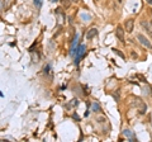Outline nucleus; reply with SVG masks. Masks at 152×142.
I'll return each mask as SVG.
<instances>
[{
    "instance_id": "1",
    "label": "nucleus",
    "mask_w": 152,
    "mask_h": 142,
    "mask_svg": "<svg viewBox=\"0 0 152 142\" xmlns=\"http://www.w3.org/2000/svg\"><path fill=\"white\" fill-rule=\"evenodd\" d=\"M85 53H86V46L85 45H79L77 48H76V52H75V65H79L80 60L84 57Z\"/></svg>"
},
{
    "instance_id": "2",
    "label": "nucleus",
    "mask_w": 152,
    "mask_h": 142,
    "mask_svg": "<svg viewBox=\"0 0 152 142\" xmlns=\"http://www.w3.org/2000/svg\"><path fill=\"white\" fill-rule=\"evenodd\" d=\"M137 40H138V42L142 45V46H145V47H147V48H150V50H152V45H151V42L147 40V37H145L143 34H137Z\"/></svg>"
},
{
    "instance_id": "3",
    "label": "nucleus",
    "mask_w": 152,
    "mask_h": 142,
    "mask_svg": "<svg viewBox=\"0 0 152 142\" xmlns=\"http://www.w3.org/2000/svg\"><path fill=\"white\" fill-rule=\"evenodd\" d=\"M115 36H117V38L121 42H124V29H123L122 27L118 26L115 28Z\"/></svg>"
},
{
    "instance_id": "4",
    "label": "nucleus",
    "mask_w": 152,
    "mask_h": 142,
    "mask_svg": "<svg viewBox=\"0 0 152 142\" xmlns=\"http://www.w3.org/2000/svg\"><path fill=\"white\" fill-rule=\"evenodd\" d=\"M133 27H134V19H127L124 23V28L128 33L133 32Z\"/></svg>"
},
{
    "instance_id": "5",
    "label": "nucleus",
    "mask_w": 152,
    "mask_h": 142,
    "mask_svg": "<svg viewBox=\"0 0 152 142\" xmlns=\"http://www.w3.org/2000/svg\"><path fill=\"white\" fill-rule=\"evenodd\" d=\"M77 42H79V34H76L74 41H72V45H71V50H70V55L71 56H75L76 48H77Z\"/></svg>"
},
{
    "instance_id": "6",
    "label": "nucleus",
    "mask_w": 152,
    "mask_h": 142,
    "mask_svg": "<svg viewBox=\"0 0 152 142\" xmlns=\"http://www.w3.org/2000/svg\"><path fill=\"white\" fill-rule=\"evenodd\" d=\"M96 34H98L96 28H90V29L88 31V33H86V38L88 40H93L94 37H96Z\"/></svg>"
},
{
    "instance_id": "7",
    "label": "nucleus",
    "mask_w": 152,
    "mask_h": 142,
    "mask_svg": "<svg viewBox=\"0 0 152 142\" xmlns=\"http://www.w3.org/2000/svg\"><path fill=\"white\" fill-rule=\"evenodd\" d=\"M123 135H124L127 138H129V141H136V136L131 130H124L123 131Z\"/></svg>"
},
{
    "instance_id": "8",
    "label": "nucleus",
    "mask_w": 152,
    "mask_h": 142,
    "mask_svg": "<svg viewBox=\"0 0 152 142\" xmlns=\"http://www.w3.org/2000/svg\"><path fill=\"white\" fill-rule=\"evenodd\" d=\"M14 0H3V4H4V10H7L8 8H10L13 5Z\"/></svg>"
},
{
    "instance_id": "9",
    "label": "nucleus",
    "mask_w": 152,
    "mask_h": 142,
    "mask_svg": "<svg viewBox=\"0 0 152 142\" xmlns=\"http://www.w3.org/2000/svg\"><path fill=\"white\" fill-rule=\"evenodd\" d=\"M91 109H93V112H100V105H99L98 103H93V105H91Z\"/></svg>"
},
{
    "instance_id": "10",
    "label": "nucleus",
    "mask_w": 152,
    "mask_h": 142,
    "mask_svg": "<svg viewBox=\"0 0 152 142\" xmlns=\"http://www.w3.org/2000/svg\"><path fill=\"white\" fill-rule=\"evenodd\" d=\"M61 3H62V7L66 9L71 5V0H61Z\"/></svg>"
},
{
    "instance_id": "11",
    "label": "nucleus",
    "mask_w": 152,
    "mask_h": 142,
    "mask_svg": "<svg viewBox=\"0 0 152 142\" xmlns=\"http://www.w3.org/2000/svg\"><path fill=\"white\" fill-rule=\"evenodd\" d=\"M33 3H34L36 8H42V4H43V1H42V0H33Z\"/></svg>"
},
{
    "instance_id": "12",
    "label": "nucleus",
    "mask_w": 152,
    "mask_h": 142,
    "mask_svg": "<svg viewBox=\"0 0 152 142\" xmlns=\"http://www.w3.org/2000/svg\"><path fill=\"white\" fill-rule=\"evenodd\" d=\"M50 69H51V66H50V65L45 66V69H43V72H45V74H48V72H50Z\"/></svg>"
},
{
    "instance_id": "13",
    "label": "nucleus",
    "mask_w": 152,
    "mask_h": 142,
    "mask_svg": "<svg viewBox=\"0 0 152 142\" xmlns=\"http://www.w3.org/2000/svg\"><path fill=\"white\" fill-rule=\"evenodd\" d=\"M142 26H143L146 29H150V23L148 22H142Z\"/></svg>"
},
{
    "instance_id": "14",
    "label": "nucleus",
    "mask_w": 152,
    "mask_h": 142,
    "mask_svg": "<svg viewBox=\"0 0 152 142\" xmlns=\"http://www.w3.org/2000/svg\"><path fill=\"white\" fill-rule=\"evenodd\" d=\"M114 52H115V53H117L118 56H121V57H122V59H124V55H123V53H122V52H121V51H118V50H114Z\"/></svg>"
},
{
    "instance_id": "15",
    "label": "nucleus",
    "mask_w": 152,
    "mask_h": 142,
    "mask_svg": "<svg viewBox=\"0 0 152 142\" xmlns=\"http://www.w3.org/2000/svg\"><path fill=\"white\" fill-rule=\"evenodd\" d=\"M3 10H4V4H3L1 0H0V13H1Z\"/></svg>"
},
{
    "instance_id": "16",
    "label": "nucleus",
    "mask_w": 152,
    "mask_h": 142,
    "mask_svg": "<svg viewBox=\"0 0 152 142\" xmlns=\"http://www.w3.org/2000/svg\"><path fill=\"white\" fill-rule=\"evenodd\" d=\"M72 117L75 118V119H76V121H80V117H79L77 114H72Z\"/></svg>"
},
{
    "instance_id": "17",
    "label": "nucleus",
    "mask_w": 152,
    "mask_h": 142,
    "mask_svg": "<svg viewBox=\"0 0 152 142\" xmlns=\"http://www.w3.org/2000/svg\"><path fill=\"white\" fill-rule=\"evenodd\" d=\"M146 1L148 3V4H152V0H146Z\"/></svg>"
},
{
    "instance_id": "18",
    "label": "nucleus",
    "mask_w": 152,
    "mask_h": 142,
    "mask_svg": "<svg viewBox=\"0 0 152 142\" xmlns=\"http://www.w3.org/2000/svg\"><path fill=\"white\" fill-rule=\"evenodd\" d=\"M71 1H74V3H77V1H79V0H71Z\"/></svg>"
},
{
    "instance_id": "19",
    "label": "nucleus",
    "mask_w": 152,
    "mask_h": 142,
    "mask_svg": "<svg viewBox=\"0 0 152 142\" xmlns=\"http://www.w3.org/2000/svg\"><path fill=\"white\" fill-rule=\"evenodd\" d=\"M51 1H52V3H55V1H58V0H51Z\"/></svg>"
}]
</instances>
